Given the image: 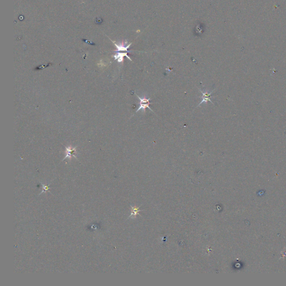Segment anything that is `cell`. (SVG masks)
<instances>
[{
  "label": "cell",
  "instance_id": "obj_6",
  "mask_svg": "<svg viewBox=\"0 0 286 286\" xmlns=\"http://www.w3.org/2000/svg\"><path fill=\"white\" fill-rule=\"evenodd\" d=\"M41 185H42V192L40 194H42V193H45L47 191H50V187H49L50 184H49V183H41Z\"/></svg>",
  "mask_w": 286,
  "mask_h": 286
},
{
  "label": "cell",
  "instance_id": "obj_4",
  "mask_svg": "<svg viewBox=\"0 0 286 286\" xmlns=\"http://www.w3.org/2000/svg\"><path fill=\"white\" fill-rule=\"evenodd\" d=\"M115 46H116L117 48V50L115 51V52H118V51H126V52H129V51H128V48L130 47V46L131 45V44H130L129 45H128L127 46H126V42H122L121 43L119 44H116L115 42H114Z\"/></svg>",
  "mask_w": 286,
  "mask_h": 286
},
{
  "label": "cell",
  "instance_id": "obj_2",
  "mask_svg": "<svg viewBox=\"0 0 286 286\" xmlns=\"http://www.w3.org/2000/svg\"><path fill=\"white\" fill-rule=\"evenodd\" d=\"M66 156L63 159V160L68 158L71 159L72 157L76 158V147H72L71 146H69L68 147H66Z\"/></svg>",
  "mask_w": 286,
  "mask_h": 286
},
{
  "label": "cell",
  "instance_id": "obj_5",
  "mask_svg": "<svg viewBox=\"0 0 286 286\" xmlns=\"http://www.w3.org/2000/svg\"><path fill=\"white\" fill-rule=\"evenodd\" d=\"M125 56L128 59H130L131 61V59H130V58L127 55V52H126V53H119V52H117V53L114 55V57L115 58V60H118V62L121 63V62H123L124 57Z\"/></svg>",
  "mask_w": 286,
  "mask_h": 286
},
{
  "label": "cell",
  "instance_id": "obj_3",
  "mask_svg": "<svg viewBox=\"0 0 286 286\" xmlns=\"http://www.w3.org/2000/svg\"><path fill=\"white\" fill-rule=\"evenodd\" d=\"M200 90L201 91V92L202 94V101L201 102V103L198 105V106L201 105L203 103H206V102H207L208 101H210L211 103L213 104L212 101L211 100V93H212V92L209 93L208 91H203L201 89H200Z\"/></svg>",
  "mask_w": 286,
  "mask_h": 286
},
{
  "label": "cell",
  "instance_id": "obj_1",
  "mask_svg": "<svg viewBox=\"0 0 286 286\" xmlns=\"http://www.w3.org/2000/svg\"><path fill=\"white\" fill-rule=\"evenodd\" d=\"M136 96H138V97L139 98V100H140V103H139V105H140V107H139V109H138L136 111V112L139 111L140 110L142 109L143 110V111H145V109L147 108H148L149 109H150L151 111H153L152 109L150 107V104H151L150 102V98H147L146 97H140V96H139L138 95H136Z\"/></svg>",
  "mask_w": 286,
  "mask_h": 286
}]
</instances>
